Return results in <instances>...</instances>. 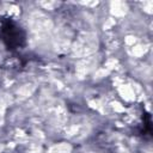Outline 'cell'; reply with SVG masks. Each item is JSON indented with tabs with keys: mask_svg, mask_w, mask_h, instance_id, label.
Instances as JSON below:
<instances>
[{
	"mask_svg": "<svg viewBox=\"0 0 153 153\" xmlns=\"http://www.w3.org/2000/svg\"><path fill=\"white\" fill-rule=\"evenodd\" d=\"M0 38L8 48L16 49L24 43V32L14 22L6 19L0 24Z\"/></svg>",
	"mask_w": 153,
	"mask_h": 153,
	"instance_id": "6da1fadb",
	"label": "cell"
}]
</instances>
